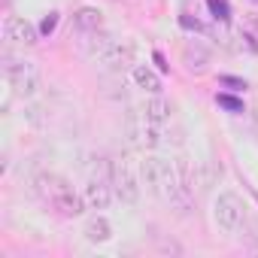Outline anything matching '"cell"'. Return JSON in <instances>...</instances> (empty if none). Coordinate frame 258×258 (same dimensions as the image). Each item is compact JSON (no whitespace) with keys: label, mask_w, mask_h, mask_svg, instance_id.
I'll return each mask as SVG.
<instances>
[{"label":"cell","mask_w":258,"mask_h":258,"mask_svg":"<svg viewBox=\"0 0 258 258\" xmlns=\"http://www.w3.org/2000/svg\"><path fill=\"white\" fill-rule=\"evenodd\" d=\"M140 176H143V185L149 188L152 198L164 201L170 210H176L179 216L188 213L191 207V191L182 188L179 182V173H176V164L161 158V155H146L140 161Z\"/></svg>","instance_id":"obj_1"},{"label":"cell","mask_w":258,"mask_h":258,"mask_svg":"<svg viewBox=\"0 0 258 258\" xmlns=\"http://www.w3.org/2000/svg\"><path fill=\"white\" fill-rule=\"evenodd\" d=\"M37 188H40V195L46 198V204H49L58 216L73 219V216H82V213L88 210L82 191H76V188L70 185V179H64V176H58V173H43V176L37 179Z\"/></svg>","instance_id":"obj_2"},{"label":"cell","mask_w":258,"mask_h":258,"mask_svg":"<svg viewBox=\"0 0 258 258\" xmlns=\"http://www.w3.org/2000/svg\"><path fill=\"white\" fill-rule=\"evenodd\" d=\"M109 182H112V191L121 204L134 207L143 195V176H140V164L131 158V155H118L112 158L109 164Z\"/></svg>","instance_id":"obj_3"},{"label":"cell","mask_w":258,"mask_h":258,"mask_svg":"<svg viewBox=\"0 0 258 258\" xmlns=\"http://www.w3.org/2000/svg\"><path fill=\"white\" fill-rule=\"evenodd\" d=\"M213 222L225 237H234L246 225V207L237 191H219V198L213 201Z\"/></svg>","instance_id":"obj_4"},{"label":"cell","mask_w":258,"mask_h":258,"mask_svg":"<svg viewBox=\"0 0 258 258\" xmlns=\"http://www.w3.org/2000/svg\"><path fill=\"white\" fill-rule=\"evenodd\" d=\"M7 79L19 97H34L40 91V67L34 61H7Z\"/></svg>","instance_id":"obj_5"},{"label":"cell","mask_w":258,"mask_h":258,"mask_svg":"<svg viewBox=\"0 0 258 258\" xmlns=\"http://www.w3.org/2000/svg\"><path fill=\"white\" fill-rule=\"evenodd\" d=\"M134 58H137V46L134 43H127V40H112L103 52H100V67H106V70H112V73H121V70H127L134 64Z\"/></svg>","instance_id":"obj_6"},{"label":"cell","mask_w":258,"mask_h":258,"mask_svg":"<svg viewBox=\"0 0 258 258\" xmlns=\"http://www.w3.org/2000/svg\"><path fill=\"white\" fill-rule=\"evenodd\" d=\"M4 37L13 43V46H34L40 40V28L31 25L28 19L22 16H7L4 19Z\"/></svg>","instance_id":"obj_7"},{"label":"cell","mask_w":258,"mask_h":258,"mask_svg":"<svg viewBox=\"0 0 258 258\" xmlns=\"http://www.w3.org/2000/svg\"><path fill=\"white\" fill-rule=\"evenodd\" d=\"M82 198H85V207L88 210H106L115 198L112 191V182L103 179V176H88V182L82 185Z\"/></svg>","instance_id":"obj_8"},{"label":"cell","mask_w":258,"mask_h":258,"mask_svg":"<svg viewBox=\"0 0 258 258\" xmlns=\"http://www.w3.org/2000/svg\"><path fill=\"white\" fill-rule=\"evenodd\" d=\"M158 127H161V124H152V121H146L143 115H134L131 121H127V134H131V143H134V146L155 149V146L161 143Z\"/></svg>","instance_id":"obj_9"},{"label":"cell","mask_w":258,"mask_h":258,"mask_svg":"<svg viewBox=\"0 0 258 258\" xmlns=\"http://www.w3.org/2000/svg\"><path fill=\"white\" fill-rule=\"evenodd\" d=\"M140 115L146 121H152V124H167L173 118V103L167 97H161V94H149L143 100V106H140Z\"/></svg>","instance_id":"obj_10"},{"label":"cell","mask_w":258,"mask_h":258,"mask_svg":"<svg viewBox=\"0 0 258 258\" xmlns=\"http://www.w3.org/2000/svg\"><path fill=\"white\" fill-rule=\"evenodd\" d=\"M210 61H213V55H210V49L204 43L191 40V43L182 46V64H185L188 73H204L210 67Z\"/></svg>","instance_id":"obj_11"},{"label":"cell","mask_w":258,"mask_h":258,"mask_svg":"<svg viewBox=\"0 0 258 258\" xmlns=\"http://www.w3.org/2000/svg\"><path fill=\"white\" fill-rule=\"evenodd\" d=\"M131 79H134V85H137L143 94H161V88H164L158 70H152L149 64H134V67H131Z\"/></svg>","instance_id":"obj_12"},{"label":"cell","mask_w":258,"mask_h":258,"mask_svg":"<svg viewBox=\"0 0 258 258\" xmlns=\"http://www.w3.org/2000/svg\"><path fill=\"white\" fill-rule=\"evenodd\" d=\"M73 28L85 37V34H97L103 31V13L97 7H79L73 13Z\"/></svg>","instance_id":"obj_13"},{"label":"cell","mask_w":258,"mask_h":258,"mask_svg":"<svg viewBox=\"0 0 258 258\" xmlns=\"http://www.w3.org/2000/svg\"><path fill=\"white\" fill-rule=\"evenodd\" d=\"M82 234H85V240H88V243H109V240H112V225H109V219L94 216V219H88V222H85Z\"/></svg>","instance_id":"obj_14"},{"label":"cell","mask_w":258,"mask_h":258,"mask_svg":"<svg viewBox=\"0 0 258 258\" xmlns=\"http://www.w3.org/2000/svg\"><path fill=\"white\" fill-rule=\"evenodd\" d=\"M176 173H179V182H182V188H188L191 191V185H195V173H191V158H185V155H179L176 161Z\"/></svg>","instance_id":"obj_15"},{"label":"cell","mask_w":258,"mask_h":258,"mask_svg":"<svg viewBox=\"0 0 258 258\" xmlns=\"http://www.w3.org/2000/svg\"><path fill=\"white\" fill-rule=\"evenodd\" d=\"M55 28H58V13L52 10V13H46V16H43V22H40V34H43V37H49V34H55Z\"/></svg>","instance_id":"obj_16"},{"label":"cell","mask_w":258,"mask_h":258,"mask_svg":"<svg viewBox=\"0 0 258 258\" xmlns=\"http://www.w3.org/2000/svg\"><path fill=\"white\" fill-rule=\"evenodd\" d=\"M216 103H222V106H225V109H231V112H243V103H240V100H234V97L219 94V97H216Z\"/></svg>","instance_id":"obj_17"},{"label":"cell","mask_w":258,"mask_h":258,"mask_svg":"<svg viewBox=\"0 0 258 258\" xmlns=\"http://www.w3.org/2000/svg\"><path fill=\"white\" fill-rule=\"evenodd\" d=\"M252 118H255V124H258V100L252 103Z\"/></svg>","instance_id":"obj_18"},{"label":"cell","mask_w":258,"mask_h":258,"mask_svg":"<svg viewBox=\"0 0 258 258\" xmlns=\"http://www.w3.org/2000/svg\"><path fill=\"white\" fill-rule=\"evenodd\" d=\"M252 249H255V252H258V243H255V246H252Z\"/></svg>","instance_id":"obj_19"},{"label":"cell","mask_w":258,"mask_h":258,"mask_svg":"<svg viewBox=\"0 0 258 258\" xmlns=\"http://www.w3.org/2000/svg\"><path fill=\"white\" fill-rule=\"evenodd\" d=\"M255 4H258V0H255Z\"/></svg>","instance_id":"obj_20"}]
</instances>
